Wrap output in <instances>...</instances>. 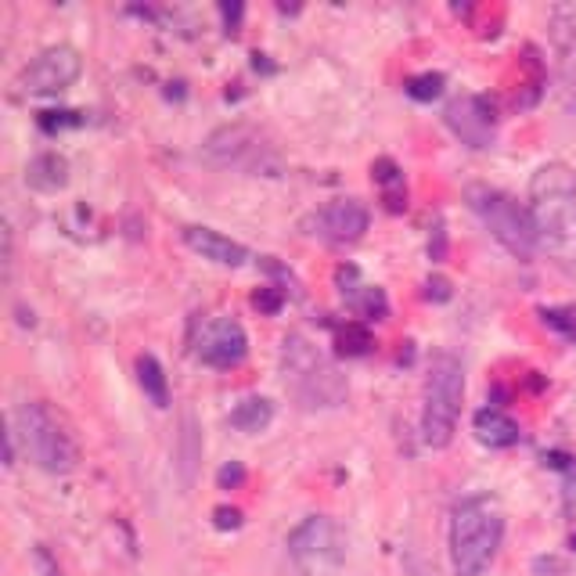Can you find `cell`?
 Returning <instances> with one entry per match:
<instances>
[{"instance_id": "cell-8", "label": "cell", "mask_w": 576, "mask_h": 576, "mask_svg": "<svg viewBox=\"0 0 576 576\" xmlns=\"http://www.w3.org/2000/svg\"><path fill=\"white\" fill-rule=\"evenodd\" d=\"M342 533L328 515H310L288 533V555L310 573L321 569H335L342 562Z\"/></svg>"}, {"instance_id": "cell-17", "label": "cell", "mask_w": 576, "mask_h": 576, "mask_svg": "<svg viewBox=\"0 0 576 576\" xmlns=\"http://www.w3.org/2000/svg\"><path fill=\"white\" fill-rule=\"evenodd\" d=\"M26 184L33 191H62L65 184H69V162L58 152L36 155L26 166Z\"/></svg>"}, {"instance_id": "cell-20", "label": "cell", "mask_w": 576, "mask_h": 576, "mask_svg": "<svg viewBox=\"0 0 576 576\" xmlns=\"http://www.w3.org/2000/svg\"><path fill=\"white\" fill-rule=\"evenodd\" d=\"M270 418H274V404L263 400V396H245L231 411V425L242 432H263L270 425Z\"/></svg>"}, {"instance_id": "cell-9", "label": "cell", "mask_w": 576, "mask_h": 576, "mask_svg": "<svg viewBox=\"0 0 576 576\" xmlns=\"http://www.w3.org/2000/svg\"><path fill=\"white\" fill-rule=\"evenodd\" d=\"M83 72V58L76 47L69 44H58V47H47L26 65L22 72V90L29 98H51V94H62L65 87L76 83V76Z\"/></svg>"}, {"instance_id": "cell-22", "label": "cell", "mask_w": 576, "mask_h": 576, "mask_svg": "<svg viewBox=\"0 0 576 576\" xmlns=\"http://www.w3.org/2000/svg\"><path fill=\"white\" fill-rule=\"evenodd\" d=\"M335 342H339V353H346V357H364V353L375 346L371 332L364 328V324H357V321L342 324L339 335H335Z\"/></svg>"}, {"instance_id": "cell-4", "label": "cell", "mask_w": 576, "mask_h": 576, "mask_svg": "<svg viewBox=\"0 0 576 576\" xmlns=\"http://www.w3.org/2000/svg\"><path fill=\"white\" fill-rule=\"evenodd\" d=\"M465 202L468 209L483 220L486 231L494 234L512 256L530 260L533 252H537L540 238H537V224H533V213L522 209L512 195H504V191L490 188V184H468Z\"/></svg>"}, {"instance_id": "cell-5", "label": "cell", "mask_w": 576, "mask_h": 576, "mask_svg": "<svg viewBox=\"0 0 576 576\" xmlns=\"http://www.w3.org/2000/svg\"><path fill=\"white\" fill-rule=\"evenodd\" d=\"M15 440L22 443L26 458L33 461L36 468H44L51 476H65L76 468V443L65 432V425L54 418V411L47 404H22L15 414Z\"/></svg>"}, {"instance_id": "cell-15", "label": "cell", "mask_w": 576, "mask_h": 576, "mask_svg": "<svg viewBox=\"0 0 576 576\" xmlns=\"http://www.w3.org/2000/svg\"><path fill=\"white\" fill-rule=\"evenodd\" d=\"M335 281H339V288H342V296L350 299V306L357 310V314H364V317H386V296H382V288H371V285H357L360 281V270L357 267H339V274H335Z\"/></svg>"}, {"instance_id": "cell-3", "label": "cell", "mask_w": 576, "mask_h": 576, "mask_svg": "<svg viewBox=\"0 0 576 576\" xmlns=\"http://www.w3.org/2000/svg\"><path fill=\"white\" fill-rule=\"evenodd\" d=\"M281 371H285L288 393L296 396L299 407L317 411V407H339L350 393L346 378L335 371V364L321 357V353L303 339V335H288L285 350H281Z\"/></svg>"}, {"instance_id": "cell-23", "label": "cell", "mask_w": 576, "mask_h": 576, "mask_svg": "<svg viewBox=\"0 0 576 576\" xmlns=\"http://www.w3.org/2000/svg\"><path fill=\"white\" fill-rule=\"evenodd\" d=\"M540 321L576 346V306H544V310H540Z\"/></svg>"}, {"instance_id": "cell-25", "label": "cell", "mask_w": 576, "mask_h": 576, "mask_svg": "<svg viewBox=\"0 0 576 576\" xmlns=\"http://www.w3.org/2000/svg\"><path fill=\"white\" fill-rule=\"evenodd\" d=\"M83 116L80 112H72V108H62V112H40V126H44L47 134L54 130H65V126H80Z\"/></svg>"}, {"instance_id": "cell-29", "label": "cell", "mask_w": 576, "mask_h": 576, "mask_svg": "<svg viewBox=\"0 0 576 576\" xmlns=\"http://www.w3.org/2000/svg\"><path fill=\"white\" fill-rule=\"evenodd\" d=\"M213 526L216 530H238V526H242V512H238V508H216Z\"/></svg>"}, {"instance_id": "cell-12", "label": "cell", "mask_w": 576, "mask_h": 576, "mask_svg": "<svg viewBox=\"0 0 576 576\" xmlns=\"http://www.w3.org/2000/svg\"><path fill=\"white\" fill-rule=\"evenodd\" d=\"M447 126L468 148H490L494 141V130H497V116H494V105L490 98H479V94H461L447 105L443 112Z\"/></svg>"}, {"instance_id": "cell-2", "label": "cell", "mask_w": 576, "mask_h": 576, "mask_svg": "<svg viewBox=\"0 0 576 576\" xmlns=\"http://www.w3.org/2000/svg\"><path fill=\"white\" fill-rule=\"evenodd\" d=\"M504 515L490 497H468L450 519V562L458 576H483L497 558Z\"/></svg>"}, {"instance_id": "cell-27", "label": "cell", "mask_w": 576, "mask_h": 576, "mask_svg": "<svg viewBox=\"0 0 576 576\" xmlns=\"http://www.w3.org/2000/svg\"><path fill=\"white\" fill-rule=\"evenodd\" d=\"M281 303H285V296H281V288H260L256 296H252V306L256 310H263V314H278L281 310Z\"/></svg>"}, {"instance_id": "cell-31", "label": "cell", "mask_w": 576, "mask_h": 576, "mask_svg": "<svg viewBox=\"0 0 576 576\" xmlns=\"http://www.w3.org/2000/svg\"><path fill=\"white\" fill-rule=\"evenodd\" d=\"M242 4H220V15H224V22H227V33H234L238 29V22H242Z\"/></svg>"}, {"instance_id": "cell-19", "label": "cell", "mask_w": 576, "mask_h": 576, "mask_svg": "<svg viewBox=\"0 0 576 576\" xmlns=\"http://www.w3.org/2000/svg\"><path fill=\"white\" fill-rule=\"evenodd\" d=\"M371 177H375V184H378V191H382V202H386L389 213H404L407 209V184H404L400 166L382 155V159L371 162Z\"/></svg>"}, {"instance_id": "cell-24", "label": "cell", "mask_w": 576, "mask_h": 576, "mask_svg": "<svg viewBox=\"0 0 576 576\" xmlns=\"http://www.w3.org/2000/svg\"><path fill=\"white\" fill-rule=\"evenodd\" d=\"M443 72H422V76H411L407 80V98H414V101H432V98H440L443 94Z\"/></svg>"}, {"instance_id": "cell-7", "label": "cell", "mask_w": 576, "mask_h": 576, "mask_svg": "<svg viewBox=\"0 0 576 576\" xmlns=\"http://www.w3.org/2000/svg\"><path fill=\"white\" fill-rule=\"evenodd\" d=\"M202 155H206L213 166L245 170V173H256V177H260V173L263 177H274V173L281 170V159L267 144V137L245 123H231L213 130L209 141L202 144Z\"/></svg>"}, {"instance_id": "cell-10", "label": "cell", "mask_w": 576, "mask_h": 576, "mask_svg": "<svg viewBox=\"0 0 576 576\" xmlns=\"http://www.w3.org/2000/svg\"><path fill=\"white\" fill-rule=\"evenodd\" d=\"M195 353L209 368H238L249 353L245 328L234 317H209V321L198 324Z\"/></svg>"}, {"instance_id": "cell-1", "label": "cell", "mask_w": 576, "mask_h": 576, "mask_svg": "<svg viewBox=\"0 0 576 576\" xmlns=\"http://www.w3.org/2000/svg\"><path fill=\"white\" fill-rule=\"evenodd\" d=\"M530 213L551 263L562 274L576 278V180L569 166L548 162L533 173Z\"/></svg>"}, {"instance_id": "cell-18", "label": "cell", "mask_w": 576, "mask_h": 576, "mask_svg": "<svg viewBox=\"0 0 576 576\" xmlns=\"http://www.w3.org/2000/svg\"><path fill=\"white\" fill-rule=\"evenodd\" d=\"M177 461H180V486L191 490L195 483V468L202 461V436H198L195 414L184 411V422H180V436H177Z\"/></svg>"}, {"instance_id": "cell-26", "label": "cell", "mask_w": 576, "mask_h": 576, "mask_svg": "<svg viewBox=\"0 0 576 576\" xmlns=\"http://www.w3.org/2000/svg\"><path fill=\"white\" fill-rule=\"evenodd\" d=\"M216 483H220V490H238V486L245 483V465L242 461H227V465L216 472Z\"/></svg>"}, {"instance_id": "cell-11", "label": "cell", "mask_w": 576, "mask_h": 576, "mask_svg": "<svg viewBox=\"0 0 576 576\" xmlns=\"http://www.w3.org/2000/svg\"><path fill=\"white\" fill-rule=\"evenodd\" d=\"M306 224L314 227L310 234H317L321 242L353 245L364 238L371 216H368V209H364V202H357V198H335V202H328V206L317 209Z\"/></svg>"}, {"instance_id": "cell-16", "label": "cell", "mask_w": 576, "mask_h": 576, "mask_svg": "<svg viewBox=\"0 0 576 576\" xmlns=\"http://www.w3.org/2000/svg\"><path fill=\"white\" fill-rule=\"evenodd\" d=\"M472 425H476V440L486 443V447L504 450L512 447V443H519V425H515L501 407H483V411H476Z\"/></svg>"}, {"instance_id": "cell-32", "label": "cell", "mask_w": 576, "mask_h": 576, "mask_svg": "<svg viewBox=\"0 0 576 576\" xmlns=\"http://www.w3.org/2000/svg\"><path fill=\"white\" fill-rule=\"evenodd\" d=\"M569 544H573V551H576V533H573V540H569Z\"/></svg>"}, {"instance_id": "cell-6", "label": "cell", "mask_w": 576, "mask_h": 576, "mask_svg": "<svg viewBox=\"0 0 576 576\" xmlns=\"http://www.w3.org/2000/svg\"><path fill=\"white\" fill-rule=\"evenodd\" d=\"M465 396V371L461 360L450 353H436L425 375V411H422V440L429 447H447L454 440Z\"/></svg>"}, {"instance_id": "cell-30", "label": "cell", "mask_w": 576, "mask_h": 576, "mask_svg": "<svg viewBox=\"0 0 576 576\" xmlns=\"http://www.w3.org/2000/svg\"><path fill=\"white\" fill-rule=\"evenodd\" d=\"M429 256H432V260H436V263H440L443 256H447V231H443V220H440V224H436V231H432Z\"/></svg>"}, {"instance_id": "cell-28", "label": "cell", "mask_w": 576, "mask_h": 576, "mask_svg": "<svg viewBox=\"0 0 576 576\" xmlns=\"http://www.w3.org/2000/svg\"><path fill=\"white\" fill-rule=\"evenodd\" d=\"M425 299H432V303H447V299H450V281L443 278V274H432V278L425 281Z\"/></svg>"}, {"instance_id": "cell-13", "label": "cell", "mask_w": 576, "mask_h": 576, "mask_svg": "<svg viewBox=\"0 0 576 576\" xmlns=\"http://www.w3.org/2000/svg\"><path fill=\"white\" fill-rule=\"evenodd\" d=\"M551 40H555V87L566 112H576V8H555L551 15Z\"/></svg>"}, {"instance_id": "cell-21", "label": "cell", "mask_w": 576, "mask_h": 576, "mask_svg": "<svg viewBox=\"0 0 576 576\" xmlns=\"http://www.w3.org/2000/svg\"><path fill=\"white\" fill-rule=\"evenodd\" d=\"M137 382H141L144 396H148L155 407H170V386H166V371H162V364L152 357V353L137 357Z\"/></svg>"}, {"instance_id": "cell-14", "label": "cell", "mask_w": 576, "mask_h": 576, "mask_svg": "<svg viewBox=\"0 0 576 576\" xmlns=\"http://www.w3.org/2000/svg\"><path fill=\"white\" fill-rule=\"evenodd\" d=\"M184 242H188V249H195L202 260H213L220 263V267H242V263L249 260L245 245L231 242V238H224V234L213 231V227H184Z\"/></svg>"}]
</instances>
